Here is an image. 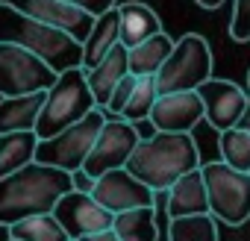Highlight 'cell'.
Here are the masks:
<instances>
[{
    "label": "cell",
    "instance_id": "ffe728a7",
    "mask_svg": "<svg viewBox=\"0 0 250 241\" xmlns=\"http://www.w3.org/2000/svg\"><path fill=\"white\" fill-rule=\"evenodd\" d=\"M171 47H174V39L165 30L150 36V39H145V41H139V44H133V47H127V68H130V74L133 77H153L162 68V62L168 59Z\"/></svg>",
    "mask_w": 250,
    "mask_h": 241
},
{
    "label": "cell",
    "instance_id": "30bf717a",
    "mask_svg": "<svg viewBox=\"0 0 250 241\" xmlns=\"http://www.w3.org/2000/svg\"><path fill=\"white\" fill-rule=\"evenodd\" d=\"M50 215L59 221V226L65 229V235L71 241H80L88 232H97V229L112 226V212H106L91 194L74 191V188L56 200V206H53Z\"/></svg>",
    "mask_w": 250,
    "mask_h": 241
},
{
    "label": "cell",
    "instance_id": "ba28073f",
    "mask_svg": "<svg viewBox=\"0 0 250 241\" xmlns=\"http://www.w3.org/2000/svg\"><path fill=\"white\" fill-rule=\"evenodd\" d=\"M56 71L44 65L36 53L0 41V97H18L33 91H47Z\"/></svg>",
    "mask_w": 250,
    "mask_h": 241
},
{
    "label": "cell",
    "instance_id": "e575fe53",
    "mask_svg": "<svg viewBox=\"0 0 250 241\" xmlns=\"http://www.w3.org/2000/svg\"><path fill=\"white\" fill-rule=\"evenodd\" d=\"M6 241H15V238H6Z\"/></svg>",
    "mask_w": 250,
    "mask_h": 241
},
{
    "label": "cell",
    "instance_id": "e0dca14e",
    "mask_svg": "<svg viewBox=\"0 0 250 241\" xmlns=\"http://www.w3.org/2000/svg\"><path fill=\"white\" fill-rule=\"evenodd\" d=\"M165 194H168V200H165L168 218H183V215H203V212H209V200H206V185H203L200 168H191L188 174H183Z\"/></svg>",
    "mask_w": 250,
    "mask_h": 241
},
{
    "label": "cell",
    "instance_id": "9c48e42d",
    "mask_svg": "<svg viewBox=\"0 0 250 241\" xmlns=\"http://www.w3.org/2000/svg\"><path fill=\"white\" fill-rule=\"evenodd\" d=\"M142 133L136 124H130V120H124V118H106L103 120V127L83 162V171L97 180L100 174L106 171H115V168H124L133 153V147L139 144Z\"/></svg>",
    "mask_w": 250,
    "mask_h": 241
},
{
    "label": "cell",
    "instance_id": "5bb4252c",
    "mask_svg": "<svg viewBox=\"0 0 250 241\" xmlns=\"http://www.w3.org/2000/svg\"><path fill=\"white\" fill-rule=\"evenodd\" d=\"M147 120L156 133H191L203 120V103L197 91H168L159 94Z\"/></svg>",
    "mask_w": 250,
    "mask_h": 241
},
{
    "label": "cell",
    "instance_id": "2e32d148",
    "mask_svg": "<svg viewBox=\"0 0 250 241\" xmlns=\"http://www.w3.org/2000/svg\"><path fill=\"white\" fill-rule=\"evenodd\" d=\"M124 74H130V68H127V47L118 41L100 62H94V65L85 71V82H88V91H91L97 109L106 106L112 88L118 85V80H121Z\"/></svg>",
    "mask_w": 250,
    "mask_h": 241
},
{
    "label": "cell",
    "instance_id": "484cf974",
    "mask_svg": "<svg viewBox=\"0 0 250 241\" xmlns=\"http://www.w3.org/2000/svg\"><path fill=\"white\" fill-rule=\"evenodd\" d=\"M156 97H159L156 80L153 77H136V85L130 91V100L124 103V109H121V118L130 120V124H139V120H145L150 115Z\"/></svg>",
    "mask_w": 250,
    "mask_h": 241
},
{
    "label": "cell",
    "instance_id": "cb8c5ba5",
    "mask_svg": "<svg viewBox=\"0 0 250 241\" xmlns=\"http://www.w3.org/2000/svg\"><path fill=\"white\" fill-rule=\"evenodd\" d=\"M168 241H218V221L209 212L168 218Z\"/></svg>",
    "mask_w": 250,
    "mask_h": 241
},
{
    "label": "cell",
    "instance_id": "44dd1931",
    "mask_svg": "<svg viewBox=\"0 0 250 241\" xmlns=\"http://www.w3.org/2000/svg\"><path fill=\"white\" fill-rule=\"evenodd\" d=\"M112 229L118 232L121 241H156L159 226H156V209L153 206H139L112 215Z\"/></svg>",
    "mask_w": 250,
    "mask_h": 241
},
{
    "label": "cell",
    "instance_id": "8fae6325",
    "mask_svg": "<svg viewBox=\"0 0 250 241\" xmlns=\"http://www.w3.org/2000/svg\"><path fill=\"white\" fill-rule=\"evenodd\" d=\"M91 197L112 215L139 209V206H153V191L142 180H136L127 168H115V171L100 174L91 185Z\"/></svg>",
    "mask_w": 250,
    "mask_h": 241
},
{
    "label": "cell",
    "instance_id": "d4e9b609",
    "mask_svg": "<svg viewBox=\"0 0 250 241\" xmlns=\"http://www.w3.org/2000/svg\"><path fill=\"white\" fill-rule=\"evenodd\" d=\"M218 150H221V162H227L235 171L250 174V130H241V127L221 130Z\"/></svg>",
    "mask_w": 250,
    "mask_h": 241
},
{
    "label": "cell",
    "instance_id": "9a60e30c",
    "mask_svg": "<svg viewBox=\"0 0 250 241\" xmlns=\"http://www.w3.org/2000/svg\"><path fill=\"white\" fill-rule=\"evenodd\" d=\"M118 9V41L124 47H133L156 33H162V21L159 15L142 3V0H124V3H115Z\"/></svg>",
    "mask_w": 250,
    "mask_h": 241
},
{
    "label": "cell",
    "instance_id": "6da1fadb",
    "mask_svg": "<svg viewBox=\"0 0 250 241\" xmlns=\"http://www.w3.org/2000/svg\"><path fill=\"white\" fill-rule=\"evenodd\" d=\"M71 188L74 185L68 171L42 165L36 159L27 162L9 177H0V226H9L30 215L53 212L56 200Z\"/></svg>",
    "mask_w": 250,
    "mask_h": 241
},
{
    "label": "cell",
    "instance_id": "ac0fdd59",
    "mask_svg": "<svg viewBox=\"0 0 250 241\" xmlns=\"http://www.w3.org/2000/svg\"><path fill=\"white\" fill-rule=\"evenodd\" d=\"M44 91L18 94V97H0V133H24L36 130V118L42 112Z\"/></svg>",
    "mask_w": 250,
    "mask_h": 241
},
{
    "label": "cell",
    "instance_id": "52a82bcc",
    "mask_svg": "<svg viewBox=\"0 0 250 241\" xmlns=\"http://www.w3.org/2000/svg\"><path fill=\"white\" fill-rule=\"evenodd\" d=\"M103 120H106L103 109L94 106L88 115H83L80 120H74L71 127L59 130L56 136L39 139L33 159L42 162V165L62 168V171H68V174L77 171V168H83V162H85V156H88V150H91V144H94L100 127H103Z\"/></svg>",
    "mask_w": 250,
    "mask_h": 241
},
{
    "label": "cell",
    "instance_id": "4fadbf2b",
    "mask_svg": "<svg viewBox=\"0 0 250 241\" xmlns=\"http://www.w3.org/2000/svg\"><path fill=\"white\" fill-rule=\"evenodd\" d=\"M194 91L200 94V103H203V120H209L218 133L238 124V118L244 112V103H247V91L241 85H235L232 80L209 77Z\"/></svg>",
    "mask_w": 250,
    "mask_h": 241
},
{
    "label": "cell",
    "instance_id": "f546056e",
    "mask_svg": "<svg viewBox=\"0 0 250 241\" xmlns=\"http://www.w3.org/2000/svg\"><path fill=\"white\" fill-rule=\"evenodd\" d=\"M71 185H74V191H85V194H91L94 180H91L83 168H77V171H71Z\"/></svg>",
    "mask_w": 250,
    "mask_h": 241
},
{
    "label": "cell",
    "instance_id": "3957f363",
    "mask_svg": "<svg viewBox=\"0 0 250 241\" xmlns=\"http://www.w3.org/2000/svg\"><path fill=\"white\" fill-rule=\"evenodd\" d=\"M0 41L18 44V47L36 53L56 74H62L68 68H80V62H83L80 41H74L68 33H62L56 27L27 18L24 12H18L6 3H0Z\"/></svg>",
    "mask_w": 250,
    "mask_h": 241
},
{
    "label": "cell",
    "instance_id": "8992f818",
    "mask_svg": "<svg viewBox=\"0 0 250 241\" xmlns=\"http://www.w3.org/2000/svg\"><path fill=\"white\" fill-rule=\"evenodd\" d=\"M209 77H212V47L197 33H186L183 39H177L174 47H171V53H168V59L153 74L159 94H168V91H194Z\"/></svg>",
    "mask_w": 250,
    "mask_h": 241
},
{
    "label": "cell",
    "instance_id": "d6a6232c",
    "mask_svg": "<svg viewBox=\"0 0 250 241\" xmlns=\"http://www.w3.org/2000/svg\"><path fill=\"white\" fill-rule=\"evenodd\" d=\"M194 3H197V6H203V9H218L224 0H194Z\"/></svg>",
    "mask_w": 250,
    "mask_h": 241
},
{
    "label": "cell",
    "instance_id": "4dcf8cb0",
    "mask_svg": "<svg viewBox=\"0 0 250 241\" xmlns=\"http://www.w3.org/2000/svg\"><path fill=\"white\" fill-rule=\"evenodd\" d=\"M80 241H121V238H118V232H115L112 226H106V229H97V232H88V235H83Z\"/></svg>",
    "mask_w": 250,
    "mask_h": 241
},
{
    "label": "cell",
    "instance_id": "277c9868",
    "mask_svg": "<svg viewBox=\"0 0 250 241\" xmlns=\"http://www.w3.org/2000/svg\"><path fill=\"white\" fill-rule=\"evenodd\" d=\"M94 109V97L88 91L85 82V71L83 68H68L62 74H56L53 85L44 91V103L42 112L36 118V139H50L59 130L71 127L74 120H80L83 115H88Z\"/></svg>",
    "mask_w": 250,
    "mask_h": 241
},
{
    "label": "cell",
    "instance_id": "7a4b0ae2",
    "mask_svg": "<svg viewBox=\"0 0 250 241\" xmlns=\"http://www.w3.org/2000/svg\"><path fill=\"white\" fill-rule=\"evenodd\" d=\"M127 168L136 180H142L150 191H168L183 174L200 168V150L191 133H156L150 139H139L133 147Z\"/></svg>",
    "mask_w": 250,
    "mask_h": 241
},
{
    "label": "cell",
    "instance_id": "7c38bea8",
    "mask_svg": "<svg viewBox=\"0 0 250 241\" xmlns=\"http://www.w3.org/2000/svg\"><path fill=\"white\" fill-rule=\"evenodd\" d=\"M0 3H6L18 12H24L27 18L33 21H42L47 27H56L62 33H68L74 41H85L91 24H94V15L65 3V0H0Z\"/></svg>",
    "mask_w": 250,
    "mask_h": 241
},
{
    "label": "cell",
    "instance_id": "4316f807",
    "mask_svg": "<svg viewBox=\"0 0 250 241\" xmlns=\"http://www.w3.org/2000/svg\"><path fill=\"white\" fill-rule=\"evenodd\" d=\"M232 41H250V0H232V21H229Z\"/></svg>",
    "mask_w": 250,
    "mask_h": 241
},
{
    "label": "cell",
    "instance_id": "836d02e7",
    "mask_svg": "<svg viewBox=\"0 0 250 241\" xmlns=\"http://www.w3.org/2000/svg\"><path fill=\"white\" fill-rule=\"evenodd\" d=\"M247 85H250V74H247Z\"/></svg>",
    "mask_w": 250,
    "mask_h": 241
},
{
    "label": "cell",
    "instance_id": "5b68a950",
    "mask_svg": "<svg viewBox=\"0 0 250 241\" xmlns=\"http://www.w3.org/2000/svg\"><path fill=\"white\" fill-rule=\"evenodd\" d=\"M209 215L221 223L241 226L250 221V174L229 168L227 162H200Z\"/></svg>",
    "mask_w": 250,
    "mask_h": 241
},
{
    "label": "cell",
    "instance_id": "d590c367",
    "mask_svg": "<svg viewBox=\"0 0 250 241\" xmlns=\"http://www.w3.org/2000/svg\"><path fill=\"white\" fill-rule=\"evenodd\" d=\"M68 241H71V238H68Z\"/></svg>",
    "mask_w": 250,
    "mask_h": 241
},
{
    "label": "cell",
    "instance_id": "f1b7e54d",
    "mask_svg": "<svg viewBox=\"0 0 250 241\" xmlns=\"http://www.w3.org/2000/svg\"><path fill=\"white\" fill-rule=\"evenodd\" d=\"M65 3H71V6H77V9H83L88 15H100V12L112 9L118 0H65Z\"/></svg>",
    "mask_w": 250,
    "mask_h": 241
},
{
    "label": "cell",
    "instance_id": "1f68e13d",
    "mask_svg": "<svg viewBox=\"0 0 250 241\" xmlns=\"http://www.w3.org/2000/svg\"><path fill=\"white\" fill-rule=\"evenodd\" d=\"M235 127H241V130H250V94H247L244 112H241V118H238V124H235Z\"/></svg>",
    "mask_w": 250,
    "mask_h": 241
},
{
    "label": "cell",
    "instance_id": "7402d4cb",
    "mask_svg": "<svg viewBox=\"0 0 250 241\" xmlns=\"http://www.w3.org/2000/svg\"><path fill=\"white\" fill-rule=\"evenodd\" d=\"M36 144H39V139H36L33 130L0 133V177H9L12 171H18L27 162H33Z\"/></svg>",
    "mask_w": 250,
    "mask_h": 241
},
{
    "label": "cell",
    "instance_id": "83f0119b",
    "mask_svg": "<svg viewBox=\"0 0 250 241\" xmlns=\"http://www.w3.org/2000/svg\"><path fill=\"white\" fill-rule=\"evenodd\" d=\"M133 85H136V77H133V74H124V77L118 80V85L112 88V94H109V100H106V106H103V115H106V118H121V109H124V103L130 100Z\"/></svg>",
    "mask_w": 250,
    "mask_h": 241
},
{
    "label": "cell",
    "instance_id": "603a6c76",
    "mask_svg": "<svg viewBox=\"0 0 250 241\" xmlns=\"http://www.w3.org/2000/svg\"><path fill=\"white\" fill-rule=\"evenodd\" d=\"M6 232H9V238H15V241H68L65 229L59 226V221H56L50 212H44V215H30V218H24V221H15V223L6 226Z\"/></svg>",
    "mask_w": 250,
    "mask_h": 241
},
{
    "label": "cell",
    "instance_id": "d6986e66",
    "mask_svg": "<svg viewBox=\"0 0 250 241\" xmlns=\"http://www.w3.org/2000/svg\"><path fill=\"white\" fill-rule=\"evenodd\" d=\"M115 44H118V9L112 6V9L94 15V24H91L88 36H85V41H83V62H80V68L88 71V68H91L94 62H100Z\"/></svg>",
    "mask_w": 250,
    "mask_h": 241
}]
</instances>
